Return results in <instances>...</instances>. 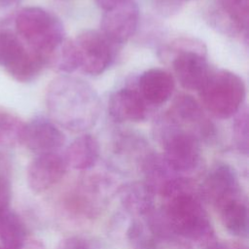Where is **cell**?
Instances as JSON below:
<instances>
[{
  "instance_id": "obj_12",
  "label": "cell",
  "mask_w": 249,
  "mask_h": 249,
  "mask_svg": "<svg viewBox=\"0 0 249 249\" xmlns=\"http://www.w3.org/2000/svg\"><path fill=\"white\" fill-rule=\"evenodd\" d=\"M66 161L56 152L40 154L27 168V184L34 193H43L57 184L65 175Z\"/></svg>"
},
{
  "instance_id": "obj_19",
  "label": "cell",
  "mask_w": 249,
  "mask_h": 249,
  "mask_svg": "<svg viewBox=\"0 0 249 249\" xmlns=\"http://www.w3.org/2000/svg\"><path fill=\"white\" fill-rule=\"evenodd\" d=\"M226 230L239 237L248 233V208L241 196L233 198L217 209Z\"/></svg>"
},
{
  "instance_id": "obj_9",
  "label": "cell",
  "mask_w": 249,
  "mask_h": 249,
  "mask_svg": "<svg viewBox=\"0 0 249 249\" xmlns=\"http://www.w3.org/2000/svg\"><path fill=\"white\" fill-rule=\"evenodd\" d=\"M139 22V8L135 0H122L104 12L101 32L115 45L125 43L136 31Z\"/></svg>"
},
{
  "instance_id": "obj_31",
  "label": "cell",
  "mask_w": 249,
  "mask_h": 249,
  "mask_svg": "<svg viewBox=\"0 0 249 249\" xmlns=\"http://www.w3.org/2000/svg\"><path fill=\"white\" fill-rule=\"evenodd\" d=\"M209 249H246L241 245L237 244H227V243H212Z\"/></svg>"
},
{
  "instance_id": "obj_6",
  "label": "cell",
  "mask_w": 249,
  "mask_h": 249,
  "mask_svg": "<svg viewBox=\"0 0 249 249\" xmlns=\"http://www.w3.org/2000/svg\"><path fill=\"white\" fill-rule=\"evenodd\" d=\"M172 48V67L180 85L189 90H199L211 73L202 43L178 40Z\"/></svg>"
},
{
  "instance_id": "obj_24",
  "label": "cell",
  "mask_w": 249,
  "mask_h": 249,
  "mask_svg": "<svg viewBox=\"0 0 249 249\" xmlns=\"http://www.w3.org/2000/svg\"><path fill=\"white\" fill-rule=\"evenodd\" d=\"M232 123V135L237 150L247 155L248 153V112L247 108H241L235 115Z\"/></svg>"
},
{
  "instance_id": "obj_27",
  "label": "cell",
  "mask_w": 249,
  "mask_h": 249,
  "mask_svg": "<svg viewBox=\"0 0 249 249\" xmlns=\"http://www.w3.org/2000/svg\"><path fill=\"white\" fill-rule=\"evenodd\" d=\"M183 0H153L155 9L162 16H171L180 10Z\"/></svg>"
},
{
  "instance_id": "obj_7",
  "label": "cell",
  "mask_w": 249,
  "mask_h": 249,
  "mask_svg": "<svg viewBox=\"0 0 249 249\" xmlns=\"http://www.w3.org/2000/svg\"><path fill=\"white\" fill-rule=\"evenodd\" d=\"M82 70L92 76L102 74L114 61L116 46L101 31L87 29L74 41Z\"/></svg>"
},
{
  "instance_id": "obj_10",
  "label": "cell",
  "mask_w": 249,
  "mask_h": 249,
  "mask_svg": "<svg viewBox=\"0 0 249 249\" xmlns=\"http://www.w3.org/2000/svg\"><path fill=\"white\" fill-rule=\"evenodd\" d=\"M199 195L204 201L216 209L226 202L239 197V183L234 169L227 163L214 166L204 178Z\"/></svg>"
},
{
  "instance_id": "obj_8",
  "label": "cell",
  "mask_w": 249,
  "mask_h": 249,
  "mask_svg": "<svg viewBox=\"0 0 249 249\" xmlns=\"http://www.w3.org/2000/svg\"><path fill=\"white\" fill-rule=\"evenodd\" d=\"M164 115L181 128L194 133L199 141L214 137V125L204 117L200 104L190 94L176 95Z\"/></svg>"
},
{
  "instance_id": "obj_16",
  "label": "cell",
  "mask_w": 249,
  "mask_h": 249,
  "mask_svg": "<svg viewBox=\"0 0 249 249\" xmlns=\"http://www.w3.org/2000/svg\"><path fill=\"white\" fill-rule=\"evenodd\" d=\"M142 170L145 184L154 195L163 196L164 193L181 177L166 161L162 154L149 153L142 160Z\"/></svg>"
},
{
  "instance_id": "obj_18",
  "label": "cell",
  "mask_w": 249,
  "mask_h": 249,
  "mask_svg": "<svg viewBox=\"0 0 249 249\" xmlns=\"http://www.w3.org/2000/svg\"><path fill=\"white\" fill-rule=\"evenodd\" d=\"M154 194L144 182H133L120 190V200L127 212L146 216L154 209Z\"/></svg>"
},
{
  "instance_id": "obj_15",
  "label": "cell",
  "mask_w": 249,
  "mask_h": 249,
  "mask_svg": "<svg viewBox=\"0 0 249 249\" xmlns=\"http://www.w3.org/2000/svg\"><path fill=\"white\" fill-rule=\"evenodd\" d=\"M136 88L150 106H156L165 103L171 97L175 83L169 72L153 68L142 73L138 78Z\"/></svg>"
},
{
  "instance_id": "obj_13",
  "label": "cell",
  "mask_w": 249,
  "mask_h": 249,
  "mask_svg": "<svg viewBox=\"0 0 249 249\" xmlns=\"http://www.w3.org/2000/svg\"><path fill=\"white\" fill-rule=\"evenodd\" d=\"M65 143V136L53 122L37 117L25 124L21 144L28 150L40 154L55 152Z\"/></svg>"
},
{
  "instance_id": "obj_3",
  "label": "cell",
  "mask_w": 249,
  "mask_h": 249,
  "mask_svg": "<svg viewBox=\"0 0 249 249\" xmlns=\"http://www.w3.org/2000/svg\"><path fill=\"white\" fill-rule=\"evenodd\" d=\"M198 94L201 104L212 116L228 119L242 108L246 88L243 80L235 73L218 70L211 71Z\"/></svg>"
},
{
  "instance_id": "obj_26",
  "label": "cell",
  "mask_w": 249,
  "mask_h": 249,
  "mask_svg": "<svg viewBox=\"0 0 249 249\" xmlns=\"http://www.w3.org/2000/svg\"><path fill=\"white\" fill-rule=\"evenodd\" d=\"M58 249H98L90 240L81 236H70L60 241Z\"/></svg>"
},
{
  "instance_id": "obj_14",
  "label": "cell",
  "mask_w": 249,
  "mask_h": 249,
  "mask_svg": "<svg viewBox=\"0 0 249 249\" xmlns=\"http://www.w3.org/2000/svg\"><path fill=\"white\" fill-rule=\"evenodd\" d=\"M149 106L137 88L120 89L112 93L108 101L109 114L119 123L144 121L148 116Z\"/></svg>"
},
{
  "instance_id": "obj_28",
  "label": "cell",
  "mask_w": 249,
  "mask_h": 249,
  "mask_svg": "<svg viewBox=\"0 0 249 249\" xmlns=\"http://www.w3.org/2000/svg\"><path fill=\"white\" fill-rule=\"evenodd\" d=\"M12 196V189L9 179L0 175V210L9 208Z\"/></svg>"
},
{
  "instance_id": "obj_17",
  "label": "cell",
  "mask_w": 249,
  "mask_h": 249,
  "mask_svg": "<svg viewBox=\"0 0 249 249\" xmlns=\"http://www.w3.org/2000/svg\"><path fill=\"white\" fill-rule=\"evenodd\" d=\"M99 151L97 139L91 134H83L71 142L63 158L67 166L78 170H86L96 163Z\"/></svg>"
},
{
  "instance_id": "obj_23",
  "label": "cell",
  "mask_w": 249,
  "mask_h": 249,
  "mask_svg": "<svg viewBox=\"0 0 249 249\" xmlns=\"http://www.w3.org/2000/svg\"><path fill=\"white\" fill-rule=\"evenodd\" d=\"M25 124L18 116L0 112V145L15 146L21 144Z\"/></svg>"
},
{
  "instance_id": "obj_29",
  "label": "cell",
  "mask_w": 249,
  "mask_h": 249,
  "mask_svg": "<svg viewBox=\"0 0 249 249\" xmlns=\"http://www.w3.org/2000/svg\"><path fill=\"white\" fill-rule=\"evenodd\" d=\"M9 169H10V160L8 158V155L0 149V175L6 176Z\"/></svg>"
},
{
  "instance_id": "obj_25",
  "label": "cell",
  "mask_w": 249,
  "mask_h": 249,
  "mask_svg": "<svg viewBox=\"0 0 249 249\" xmlns=\"http://www.w3.org/2000/svg\"><path fill=\"white\" fill-rule=\"evenodd\" d=\"M127 238L134 249H155V240L148 227L133 221L127 230Z\"/></svg>"
},
{
  "instance_id": "obj_20",
  "label": "cell",
  "mask_w": 249,
  "mask_h": 249,
  "mask_svg": "<svg viewBox=\"0 0 249 249\" xmlns=\"http://www.w3.org/2000/svg\"><path fill=\"white\" fill-rule=\"evenodd\" d=\"M0 241L5 249H22L26 241L25 226L10 208L0 210Z\"/></svg>"
},
{
  "instance_id": "obj_2",
  "label": "cell",
  "mask_w": 249,
  "mask_h": 249,
  "mask_svg": "<svg viewBox=\"0 0 249 249\" xmlns=\"http://www.w3.org/2000/svg\"><path fill=\"white\" fill-rule=\"evenodd\" d=\"M162 197L161 212L175 233L193 241L212 240L214 234L208 215L187 178L177 180Z\"/></svg>"
},
{
  "instance_id": "obj_11",
  "label": "cell",
  "mask_w": 249,
  "mask_h": 249,
  "mask_svg": "<svg viewBox=\"0 0 249 249\" xmlns=\"http://www.w3.org/2000/svg\"><path fill=\"white\" fill-rule=\"evenodd\" d=\"M210 24L227 35L247 37L249 23L248 0H214L209 8Z\"/></svg>"
},
{
  "instance_id": "obj_1",
  "label": "cell",
  "mask_w": 249,
  "mask_h": 249,
  "mask_svg": "<svg viewBox=\"0 0 249 249\" xmlns=\"http://www.w3.org/2000/svg\"><path fill=\"white\" fill-rule=\"evenodd\" d=\"M46 106L56 124L71 132H83L96 124L101 102L89 84L80 78L63 75L48 86Z\"/></svg>"
},
{
  "instance_id": "obj_22",
  "label": "cell",
  "mask_w": 249,
  "mask_h": 249,
  "mask_svg": "<svg viewBox=\"0 0 249 249\" xmlns=\"http://www.w3.org/2000/svg\"><path fill=\"white\" fill-rule=\"evenodd\" d=\"M28 52L22 41L10 32H0V66L6 71L14 67Z\"/></svg>"
},
{
  "instance_id": "obj_21",
  "label": "cell",
  "mask_w": 249,
  "mask_h": 249,
  "mask_svg": "<svg viewBox=\"0 0 249 249\" xmlns=\"http://www.w3.org/2000/svg\"><path fill=\"white\" fill-rule=\"evenodd\" d=\"M45 63L53 70L70 73L80 67V58L75 42L62 39L45 57Z\"/></svg>"
},
{
  "instance_id": "obj_30",
  "label": "cell",
  "mask_w": 249,
  "mask_h": 249,
  "mask_svg": "<svg viewBox=\"0 0 249 249\" xmlns=\"http://www.w3.org/2000/svg\"><path fill=\"white\" fill-rule=\"evenodd\" d=\"M122 0H94V2L96 3V5L104 10V11H107V10H110L112 9L113 7H115L117 4H119Z\"/></svg>"
},
{
  "instance_id": "obj_5",
  "label": "cell",
  "mask_w": 249,
  "mask_h": 249,
  "mask_svg": "<svg viewBox=\"0 0 249 249\" xmlns=\"http://www.w3.org/2000/svg\"><path fill=\"white\" fill-rule=\"evenodd\" d=\"M155 134L160 143L162 156L178 173L191 172L200 160V141L197 137L172 123L165 115L155 125Z\"/></svg>"
},
{
  "instance_id": "obj_32",
  "label": "cell",
  "mask_w": 249,
  "mask_h": 249,
  "mask_svg": "<svg viewBox=\"0 0 249 249\" xmlns=\"http://www.w3.org/2000/svg\"><path fill=\"white\" fill-rule=\"evenodd\" d=\"M184 1V0H183ZM185 1H190V0H185Z\"/></svg>"
},
{
  "instance_id": "obj_4",
  "label": "cell",
  "mask_w": 249,
  "mask_h": 249,
  "mask_svg": "<svg viewBox=\"0 0 249 249\" xmlns=\"http://www.w3.org/2000/svg\"><path fill=\"white\" fill-rule=\"evenodd\" d=\"M15 25L20 40L39 53L44 61L46 55L65 38L59 18L40 7L20 10L16 17Z\"/></svg>"
}]
</instances>
